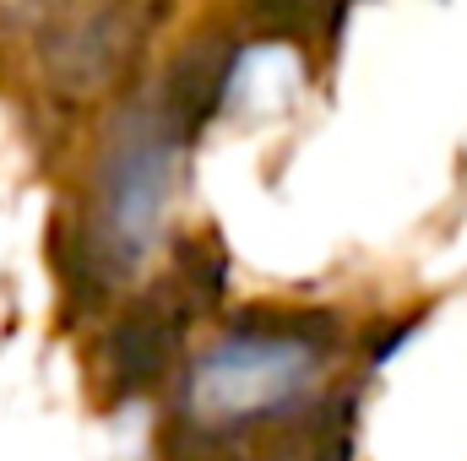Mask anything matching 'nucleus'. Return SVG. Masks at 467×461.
<instances>
[{
  "label": "nucleus",
  "mask_w": 467,
  "mask_h": 461,
  "mask_svg": "<svg viewBox=\"0 0 467 461\" xmlns=\"http://www.w3.org/2000/svg\"><path fill=\"white\" fill-rule=\"evenodd\" d=\"M337 358L343 337L332 315L244 310L218 343L185 364L169 435L196 461L305 429L321 413V385L332 380Z\"/></svg>",
  "instance_id": "f257e3e1"
},
{
  "label": "nucleus",
  "mask_w": 467,
  "mask_h": 461,
  "mask_svg": "<svg viewBox=\"0 0 467 461\" xmlns=\"http://www.w3.org/2000/svg\"><path fill=\"white\" fill-rule=\"evenodd\" d=\"M185 125L163 104H141L125 119L99 169V201L88 223V266L99 282H125L158 244L174 190V158L185 147Z\"/></svg>",
  "instance_id": "f03ea898"
},
{
  "label": "nucleus",
  "mask_w": 467,
  "mask_h": 461,
  "mask_svg": "<svg viewBox=\"0 0 467 461\" xmlns=\"http://www.w3.org/2000/svg\"><path fill=\"white\" fill-rule=\"evenodd\" d=\"M196 461H337L327 456V440L321 435H277V440H261V446H239V451H218V456H196Z\"/></svg>",
  "instance_id": "7ed1b4c3"
}]
</instances>
